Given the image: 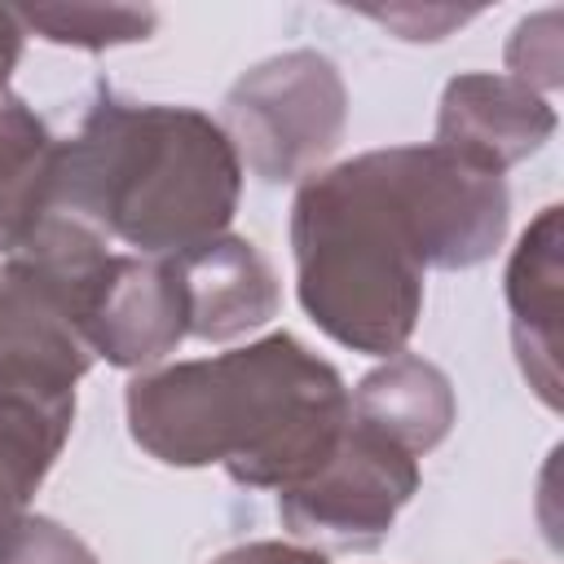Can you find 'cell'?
<instances>
[{"instance_id":"2e32d148","label":"cell","mask_w":564,"mask_h":564,"mask_svg":"<svg viewBox=\"0 0 564 564\" xmlns=\"http://www.w3.org/2000/svg\"><path fill=\"white\" fill-rule=\"evenodd\" d=\"M0 564H101V560L53 516L26 511L0 533Z\"/></svg>"},{"instance_id":"5b68a950","label":"cell","mask_w":564,"mask_h":564,"mask_svg":"<svg viewBox=\"0 0 564 564\" xmlns=\"http://www.w3.org/2000/svg\"><path fill=\"white\" fill-rule=\"evenodd\" d=\"M361 159L401 216L423 269H476L502 247L511 220L502 176L480 172L432 141L366 150Z\"/></svg>"},{"instance_id":"9a60e30c","label":"cell","mask_w":564,"mask_h":564,"mask_svg":"<svg viewBox=\"0 0 564 564\" xmlns=\"http://www.w3.org/2000/svg\"><path fill=\"white\" fill-rule=\"evenodd\" d=\"M507 75L520 79L533 93H551L564 84L560 70V9H542L533 18H520L507 40Z\"/></svg>"},{"instance_id":"ba28073f","label":"cell","mask_w":564,"mask_h":564,"mask_svg":"<svg viewBox=\"0 0 564 564\" xmlns=\"http://www.w3.org/2000/svg\"><path fill=\"white\" fill-rule=\"evenodd\" d=\"M555 123L560 115L542 93L498 70H467L454 75L441 93L432 145L480 172L507 176V167L524 163L551 141Z\"/></svg>"},{"instance_id":"7a4b0ae2","label":"cell","mask_w":564,"mask_h":564,"mask_svg":"<svg viewBox=\"0 0 564 564\" xmlns=\"http://www.w3.org/2000/svg\"><path fill=\"white\" fill-rule=\"evenodd\" d=\"M242 163L198 106L132 101L97 84L79 132L57 150L53 212L93 225L132 256H176L229 234Z\"/></svg>"},{"instance_id":"d6986e66","label":"cell","mask_w":564,"mask_h":564,"mask_svg":"<svg viewBox=\"0 0 564 564\" xmlns=\"http://www.w3.org/2000/svg\"><path fill=\"white\" fill-rule=\"evenodd\" d=\"M22 40H26V31H22V22H18V9L0 4V93H4L13 66H18V57H22Z\"/></svg>"},{"instance_id":"6da1fadb","label":"cell","mask_w":564,"mask_h":564,"mask_svg":"<svg viewBox=\"0 0 564 564\" xmlns=\"http://www.w3.org/2000/svg\"><path fill=\"white\" fill-rule=\"evenodd\" d=\"M128 432L163 467H225L247 489H291L313 476L348 427V383L286 330L216 357L141 370Z\"/></svg>"},{"instance_id":"9c48e42d","label":"cell","mask_w":564,"mask_h":564,"mask_svg":"<svg viewBox=\"0 0 564 564\" xmlns=\"http://www.w3.org/2000/svg\"><path fill=\"white\" fill-rule=\"evenodd\" d=\"M75 427V379L22 361H0V533L53 471Z\"/></svg>"},{"instance_id":"5bb4252c","label":"cell","mask_w":564,"mask_h":564,"mask_svg":"<svg viewBox=\"0 0 564 564\" xmlns=\"http://www.w3.org/2000/svg\"><path fill=\"white\" fill-rule=\"evenodd\" d=\"M22 31L62 44V48H119V44H141L154 35L159 13L150 4H93V0H70V4H18Z\"/></svg>"},{"instance_id":"277c9868","label":"cell","mask_w":564,"mask_h":564,"mask_svg":"<svg viewBox=\"0 0 564 564\" xmlns=\"http://www.w3.org/2000/svg\"><path fill=\"white\" fill-rule=\"evenodd\" d=\"M220 128L264 185H291L322 172L348 128V88L339 66L317 48H291L242 70L225 101Z\"/></svg>"},{"instance_id":"8992f818","label":"cell","mask_w":564,"mask_h":564,"mask_svg":"<svg viewBox=\"0 0 564 564\" xmlns=\"http://www.w3.org/2000/svg\"><path fill=\"white\" fill-rule=\"evenodd\" d=\"M419 458L348 414L335 454L278 494L282 529L313 551H375L419 494Z\"/></svg>"},{"instance_id":"ac0fdd59","label":"cell","mask_w":564,"mask_h":564,"mask_svg":"<svg viewBox=\"0 0 564 564\" xmlns=\"http://www.w3.org/2000/svg\"><path fill=\"white\" fill-rule=\"evenodd\" d=\"M212 564H330V555L300 546V542H247V546L216 555Z\"/></svg>"},{"instance_id":"52a82bcc","label":"cell","mask_w":564,"mask_h":564,"mask_svg":"<svg viewBox=\"0 0 564 564\" xmlns=\"http://www.w3.org/2000/svg\"><path fill=\"white\" fill-rule=\"evenodd\" d=\"M84 339L93 357L119 370H154L185 339V295L167 264V256H132L115 251L110 269L93 295Z\"/></svg>"},{"instance_id":"4fadbf2b","label":"cell","mask_w":564,"mask_h":564,"mask_svg":"<svg viewBox=\"0 0 564 564\" xmlns=\"http://www.w3.org/2000/svg\"><path fill=\"white\" fill-rule=\"evenodd\" d=\"M62 141L13 93H0V256H9L48 212Z\"/></svg>"},{"instance_id":"7c38bea8","label":"cell","mask_w":564,"mask_h":564,"mask_svg":"<svg viewBox=\"0 0 564 564\" xmlns=\"http://www.w3.org/2000/svg\"><path fill=\"white\" fill-rule=\"evenodd\" d=\"M348 414L375 427L379 436L397 441L405 454L423 458L449 436L458 419V401L441 366L414 352H397L357 379V388L348 392Z\"/></svg>"},{"instance_id":"30bf717a","label":"cell","mask_w":564,"mask_h":564,"mask_svg":"<svg viewBox=\"0 0 564 564\" xmlns=\"http://www.w3.org/2000/svg\"><path fill=\"white\" fill-rule=\"evenodd\" d=\"M167 264L185 295L189 339L229 344L238 335L260 330L282 304L278 273L251 238L220 234L189 251L167 256Z\"/></svg>"},{"instance_id":"8fae6325","label":"cell","mask_w":564,"mask_h":564,"mask_svg":"<svg viewBox=\"0 0 564 564\" xmlns=\"http://www.w3.org/2000/svg\"><path fill=\"white\" fill-rule=\"evenodd\" d=\"M564 207H542L507 260V308L511 348L520 375L546 410H560V278H564Z\"/></svg>"},{"instance_id":"3957f363","label":"cell","mask_w":564,"mask_h":564,"mask_svg":"<svg viewBox=\"0 0 564 564\" xmlns=\"http://www.w3.org/2000/svg\"><path fill=\"white\" fill-rule=\"evenodd\" d=\"M295 295L308 322L366 357L405 352L423 317V260L366 159L300 181L291 198Z\"/></svg>"},{"instance_id":"e0dca14e","label":"cell","mask_w":564,"mask_h":564,"mask_svg":"<svg viewBox=\"0 0 564 564\" xmlns=\"http://www.w3.org/2000/svg\"><path fill=\"white\" fill-rule=\"evenodd\" d=\"M366 18H375V22H383V26H392L401 40H410V44H419V40H445L454 26H463V22H471L476 18V9H449V4H370V9H361Z\"/></svg>"}]
</instances>
